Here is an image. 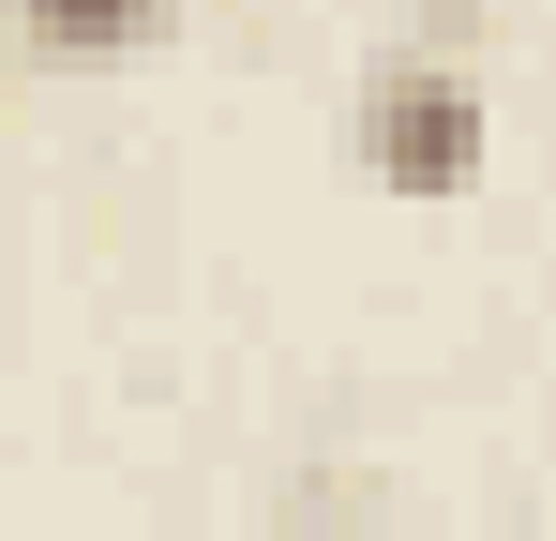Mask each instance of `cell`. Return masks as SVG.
<instances>
[{
  "mask_svg": "<svg viewBox=\"0 0 556 541\" xmlns=\"http://www.w3.org/2000/svg\"><path fill=\"white\" fill-rule=\"evenodd\" d=\"M481 151H496V105H481V76L466 61H376L362 76V180L376 196H406V211H452L466 180H481Z\"/></svg>",
  "mask_w": 556,
  "mask_h": 541,
  "instance_id": "6da1fadb",
  "label": "cell"
},
{
  "mask_svg": "<svg viewBox=\"0 0 556 541\" xmlns=\"http://www.w3.org/2000/svg\"><path fill=\"white\" fill-rule=\"evenodd\" d=\"M151 30H166V0H15V46L46 76H121V61H151Z\"/></svg>",
  "mask_w": 556,
  "mask_h": 541,
  "instance_id": "7a4b0ae2",
  "label": "cell"
},
{
  "mask_svg": "<svg viewBox=\"0 0 556 541\" xmlns=\"http://www.w3.org/2000/svg\"><path fill=\"white\" fill-rule=\"evenodd\" d=\"M376 481L362 466H286V496H271V541H376Z\"/></svg>",
  "mask_w": 556,
  "mask_h": 541,
  "instance_id": "3957f363",
  "label": "cell"
},
{
  "mask_svg": "<svg viewBox=\"0 0 556 541\" xmlns=\"http://www.w3.org/2000/svg\"><path fill=\"white\" fill-rule=\"evenodd\" d=\"M437 15H481V0H437Z\"/></svg>",
  "mask_w": 556,
  "mask_h": 541,
  "instance_id": "277c9868",
  "label": "cell"
}]
</instances>
